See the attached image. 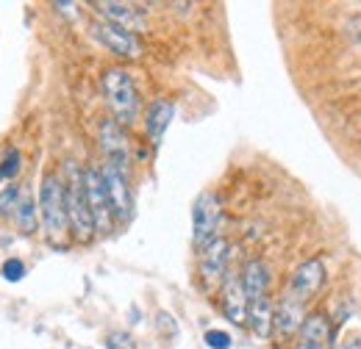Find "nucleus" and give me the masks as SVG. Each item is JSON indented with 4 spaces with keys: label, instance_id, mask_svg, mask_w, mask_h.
<instances>
[{
    "label": "nucleus",
    "instance_id": "1",
    "mask_svg": "<svg viewBox=\"0 0 361 349\" xmlns=\"http://www.w3.org/2000/svg\"><path fill=\"white\" fill-rule=\"evenodd\" d=\"M39 219L47 233V241L61 247L70 236V217H67V191L61 177L47 172L39 186Z\"/></svg>",
    "mask_w": 361,
    "mask_h": 349
},
{
    "label": "nucleus",
    "instance_id": "2",
    "mask_svg": "<svg viewBox=\"0 0 361 349\" xmlns=\"http://www.w3.org/2000/svg\"><path fill=\"white\" fill-rule=\"evenodd\" d=\"M67 183H64V191H67V217H70V233L75 241L87 244L94 239V219L90 211V200H87V186H84V172L73 164H67Z\"/></svg>",
    "mask_w": 361,
    "mask_h": 349
},
{
    "label": "nucleus",
    "instance_id": "3",
    "mask_svg": "<svg viewBox=\"0 0 361 349\" xmlns=\"http://www.w3.org/2000/svg\"><path fill=\"white\" fill-rule=\"evenodd\" d=\"M103 91L114 114V122L131 125L139 114V94H136L134 78L123 67H109L103 72Z\"/></svg>",
    "mask_w": 361,
    "mask_h": 349
},
{
    "label": "nucleus",
    "instance_id": "4",
    "mask_svg": "<svg viewBox=\"0 0 361 349\" xmlns=\"http://www.w3.org/2000/svg\"><path fill=\"white\" fill-rule=\"evenodd\" d=\"M220 197L214 191H203L192 205V244L195 250H206L217 239L220 227Z\"/></svg>",
    "mask_w": 361,
    "mask_h": 349
},
{
    "label": "nucleus",
    "instance_id": "5",
    "mask_svg": "<svg viewBox=\"0 0 361 349\" xmlns=\"http://www.w3.org/2000/svg\"><path fill=\"white\" fill-rule=\"evenodd\" d=\"M84 186H87V200H90V211L94 219V230L100 236H109L114 230V211H111V200L106 191V180L97 167L84 170Z\"/></svg>",
    "mask_w": 361,
    "mask_h": 349
},
{
    "label": "nucleus",
    "instance_id": "6",
    "mask_svg": "<svg viewBox=\"0 0 361 349\" xmlns=\"http://www.w3.org/2000/svg\"><path fill=\"white\" fill-rule=\"evenodd\" d=\"M325 277H328V272H325L322 258H309V261H303L298 266V272L292 274V280H289L286 297H292V300H298V303L306 305L317 291L325 286Z\"/></svg>",
    "mask_w": 361,
    "mask_h": 349
},
{
    "label": "nucleus",
    "instance_id": "7",
    "mask_svg": "<svg viewBox=\"0 0 361 349\" xmlns=\"http://www.w3.org/2000/svg\"><path fill=\"white\" fill-rule=\"evenodd\" d=\"M103 180H106V191H109V200H111V211L117 222H128L134 214V197H131V189H128V177L126 170L114 167V164H103Z\"/></svg>",
    "mask_w": 361,
    "mask_h": 349
},
{
    "label": "nucleus",
    "instance_id": "8",
    "mask_svg": "<svg viewBox=\"0 0 361 349\" xmlns=\"http://www.w3.org/2000/svg\"><path fill=\"white\" fill-rule=\"evenodd\" d=\"M197 272L206 288L223 286V280L228 277V241L223 236H217L206 250H200Z\"/></svg>",
    "mask_w": 361,
    "mask_h": 349
},
{
    "label": "nucleus",
    "instance_id": "9",
    "mask_svg": "<svg viewBox=\"0 0 361 349\" xmlns=\"http://www.w3.org/2000/svg\"><path fill=\"white\" fill-rule=\"evenodd\" d=\"M100 150L106 156V164H114L120 170H128V156H131V144H128V136L123 131L120 122L114 120H106L100 122Z\"/></svg>",
    "mask_w": 361,
    "mask_h": 349
},
{
    "label": "nucleus",
    "instance_id": "10",
    "mask_svg": "<svg viewBox=\"0 0 361 349\" xmlns=\"http://www.w3.org/2000/svg\"><path fill=\"white\" fill-rule=\"evenodd\" d=\"M303 307H306L303 303H298V300L283 294V300L275 305V324H272L275 341L286 344L292 336H300V327H303V319H306Z\"/></svg>",
    "mask_w": 361,
    "mask_h": 349
},
{
    "label": "nucleus",
    "instance_id": "11",
    "mask_svg": "<svg viewBox=\"0 0 361 349\" xmlns=\"http://www.w3.org/2000/svg\"><path fill=\"white\" fill-rule=\"evenodd\" d=\"M220 307H223V316H226L231 324H247V310H250V303H247V297H245L242 277L228 274L226 280H223Z\"/></svg>",
    "mask_w": 361,
    "mask_h": 349
},
{
    "label": "nucleus",
    "instance_id": "12",
    "mask_svg": "<svg viewBox=\"0 0 361 349\" xmlns=\"http://www.w3.org/2000/svg\"><path fill=\"white\" fill-rule=\"evenodd\" d=\"M94 11H100V17L109 23V25H117L128 34L136 31H145V17L139 14V8L131 3H111V0H100V3H92Z\"/></svg>",
    "mask_w": 361,
    "mask_h": 349
},
{
    "label": "nucleus",
    "instance_id": "13",
    "mask_svg": "<svg viewBox=\"0 0 361 349\" xmlns=\"http://www.w3.org/2000/svg\"><path fill=\"white\" fill-rule=\"evenodd\" d=\"M92 37L103 47H109L111 53L117 56H136L139 53V44H136V37L117 28V25H109V23H94L92 25Z\"/></svg>",
    "mask_w": 361,
    "mask_h": 349
},
{
    "label": "nucleus",
    "instance_id": "14",
    "mask_svg": "<svg viewBox=\"0 0 361 349\" xmlns=\"http://www.w3.org/2000/svg\"><path fill=\"white\" fill-rule=\"evenodd\" d=\"M173 117H176V106L170 100H153L147 106V111H145V136L150 139L153 147L161 144V139H164V133L170 128Z\"/></svg>",
    "mask_w": 361,
    "mask_h": 349
},
{
    "label": "nucleus",
    "instance_id": "15",
    "mask_svg": "<svg viewBox=\"0 0 361 349\" xmlns=\"http://www.w3.org/2000/svg\"><path fill=\"white\" fill-rule=\"evenodd\" d=\"M242 288H245V297L247 303H256V300H264L270 297V266L264 261H247L242 269Z\"/></svg>",
    "mask_w": 361,
    "mask_h": 349
},
{
    "label": "nucleus",
    "instance_id": "16",
    "mask_svg": "<svg viewBox=\"0 0 361 349\" xmlns=\"http://www.w3.org/2000/svg\"><path fill=\"white\" fill-rule=\"evenodd\" d=\"M298 338H303V341H309V344H314L319 349H331V319L322 310L306 313Z\"/></svg>",
    "mask_w": 361,
    "mask_h": 349
},
{
    "label": "nucleus",
    "instance_id": "17",
    "mask_svg": "<svg viewBox=\"0 0 361 349\" xmlns=\"http://www.w3.org/2000/svg\"><path fill=\"white\" fill-rule=\"evenodd\" d=\"M272 324H275V305H272L270 297L250 303V310H247V327L253 330V336H259V338H270Z\"/></svg>",
    "mask_w": 361,
    "mask_h": 349
},
{
    "label": "nucleus",
    "instance_id": "18",
    "mask_svg": "<svg viewBox=\"0 0 361 349\" xmlns=\"http://www.w3.org/2000/svg\"><path fill=\"white\" fill-rule=\"evenodd\" d=\"M14 219H17V227H20L23 233H34V230H37L39 214H37V203H34V197L28 194V189H23V200H20V208H17Z\"/></svg>",
    "mask_w": 361,
    "mask_h": 349
},
{
    "label": "nucleus",
    "instance_id": "19",
    "mask_svg": "<svg viewBox=\"0 0 361 349\" xmlns=\"http://www.w3.org/2000/svg\"><path fill=\"white\" fill-rule=\"evenodd\" d=\"M20 200H23V189L17 183H8L0 191V217H14L20 208Z\"/></svg>",
    "mask_w": 361,
    "mask_h": 349
},
{
    "label": "nucleus",
    "instance_id": "20",
    "mask_svg": "<svg viewBox=\"0 0 361 349\" xmlns=\"http://www.w3.org/2000/svg\"><path fill=\"white\" fill-rule=\"evenodd\" d=\"M23 170V156H20V150H6V156H3V164H0V183H11L17 174Z\"/></svg>",
    "mask_w": 361,
    "mask_h": 349
},
{
    "label": "nucleus",
    "instance_id": "21",
    "mask_svg": "<svg viewBox=\"0 0 361 349\" xmlns=\"http://www.w3.org/2000/svg\"><path fill=\"white\" fill-rule=\"evenodd\" d=\"M106 349H136V341L126 330H114L106 336Z\"/></svg>",
    "mask_w": 361,
    "mask_h": 349
},
{
    "label": "nucleus",
    "instance_id": "22",
    "mask_svg": "<svg viewBox=\"0 0 361 349\" xmlns=\"http://www.w3.org/2000/svg\"><path fill=\"white\" fill-rule=\"evenodd\" d=\"M3 277L8 280V283H20L23 277H25V263L20 261V258H8V261L3 263Z\"/></svg>",
    "mask_w": 361,
    "mask_h": 349
},
{
    "label": "nucleus",
    "instance_id": "23",
    "mask_svg": "<svg viewBox=\"0 0 361 349\" xmlns=\"http://www.w3.org/2000/svg\"><path fill=\"white\" fill-rule=\"evenodd\" d=\"M203 341H206V347L212 349H231V336L226 330H206Z\"/></svg>",
    "mask_w": 361,
    "mask_h": 349
},
{
    "label": "nucleus",
    "instance_id": "24",
    "mask_svg": "<svg viewBox=\"0 0 361 349\" xmlns=\"http://www.w3.org/2000/svg\"><path fill=\"white\" fill-rule=\"evenodd\" d=\"M348 34H350V39H353V42L361 44V14H356V17L348 23Z\"/></svg>",
    "mask_w": 361,
    "mask_h": 349
},
{
    "label": "nucleus",
    "instance_id": "25",
    "mask_svg": "<svg viewBox=\"0 0 361 349\" xmlns=\"http://www.w3.org/2000/svg\"><path fill=\"white\" fill-rule=\"evenodd\" d=\"M339 349H361V336H356V338H348V341H345Z\"/></svg>",
    "mask_w": 361,
    "mask_h": 349
},
{
    "label": "nucleus",
    "instance_id": "26",
    "mask_svg": "<svg viewBox=\"0 0 361 349\" xmlns=\"http://www.w3.org/2000/svg\"><path fill=\"white\" fill-rule=\"evenodd\" d=\"M295 349H319V347H314V344H309V341H303V338H298V344H295Z\"/></svg>",
    "mask_w": 361,
    "mask_h": 349
}]
</instances>
